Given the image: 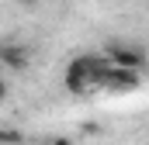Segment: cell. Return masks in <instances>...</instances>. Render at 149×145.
<instances>
[{
    "mask_svg": "<svg viewBox=\"0 0 149 145\" xmlns=\"http://www.w3.org/2000/svg\"><path fill=\"white\" fill-rule=\"evenodd\" d=\"M111 69V62L104 59V55H76L70 59V66H66V76H63V83H66V90L70 93H97V90H104V76Z\"/></svg>",
    "mask_w": 149,
    "mask_h": 145,
    "instance_id": "cell-1",
    "label": "cell"
},
{
    "mask_svg": "<svg viewBox=\"0 0 149 145\" xmlns=\"http://www.w3.org/2000/svg\"><path fill=\"white\" fill-rule=\"evenodd\" d=\"M104 59L118 66V69H132V72H142L146 69V52L128 45V41H108L104 45Z\"/></svg>",
    "mask_w": 149,
    "mask_h": 145,
    "instance_id": "cell-2",
    "label": "cell"
},
{
    "mask_svg": "<svg viewBox=\"0 0 149 145\" xmlns=\"http://www.w3.org/2000/svg\"><path fill=\"white\" fill-rule=\"evenodd\" d=\"M139 86H142V72H132V69L111 66L108 76H104V90H111V93H132V90H139Z\"/></svg>",
    "mask_w": 149,
    "mask_h": 145,
    "instance_id": "cell-3",
    "label": "cell"
},
{
    "mask_svg": "<svg viewBox=\"0 0 149 145\" xmlns=\"http://www.w3.org/2000/svg\"><path fill=\"white\" fill-rule=\"evenodd\" d=\"M0 62L10 72H24L28 62H31V52H28V45H21V41H0Z\"/></svg>",
    "mask_w": 149,
    "mask_h": 145,
    "instance_id": "cell-4",
    "label": "cell"
},
{
    "mask_svg": "<svg viewBox=\"0 0 149 145\" xmlns=\"http://www.w3.org/2000/svg\"><path fill=\"white\" fill-rule=\"evenodd\" d=\"M21 142H24L21 128H0V145H21Z\"/></svg>",
    "mask_w": 149,
    "mask_h": 145,
    "instance_id": "cell-5",
    "label": "cell"
},
{
    "mask_svg": "<svg viewBox=\"0 0 149 145\" xmlns=\"http://www.w3.org/2000/svg\"><path fill=\"white\" fill-rule=\"evenodd\" d=\"M83 135H101V124H97V121H87V124H83Z\"/></svg>",
    "mask_w": 149,
    "mask_h": 145,
    "instance_id": "cell-6",
    "label": "cell"
},
{
    "mask_svg": "<svg viewBox=\"0 0 149 145\" xmlns=\"http://www.w3.org/2000/svg\"><path fill=\"white\" fill-rule=\"evenodd\" d=\"M49 145H76V142H73V138H66V135H59V138H52Z\"/></svg>",
    "mask_w": 149,
    "mask_h": 145,
    "instance_id": "cell-7",
    "label": "cell"
},
{
    "mask_svg": "<svg viewBox=\"0 0 149 145\" xmlns=\"http://www.w3.org/2000/svg\"><path fill=\"white\" fill-rule=\"evenodd\" d=\"M3 100H7V83L0 79V104H3Z\"/></svg>",
    "mask_w": 149,
    "mask_h": 145,
    "instance_id": "cell-8",
    "label": "cell"
},
{
    "mask_svg": "<svg viewBox=\"0 0 149 145\" xmlns=\"http://www.w3.org/2000/svg\"><path fill=\"white\" fill-rule=\"evenodd\" d=\"M17 3H24V7H35V3H42V0H17Z\"/></svg>",
    "mask_w": 149,
    "mask_h": 145,
    "instance_id": "cell-9",
    "label": "cell"
}]
</instances>
